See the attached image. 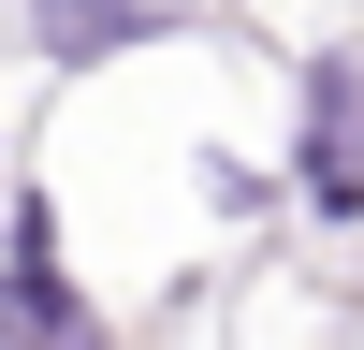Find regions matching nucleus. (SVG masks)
<instances>
[{
    "instance_id": "f257e3e1",
    "label": "nucleus",
    "mask_w": 364,
    "mask_h": 350,
    "mask_svg": "<svg viewBox=\"0 0 364 350\" xmlns=\"http://www.w3.org/2000/svg\"><path fill=\"white\" fill-rule=\"evenodd\" d=\"M132 15H161V0H44V29H58V58H87L102 29H132Z\"/></svg>"
}]
</instances>
